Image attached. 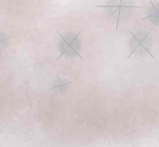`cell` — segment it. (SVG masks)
<instances>
[{"label": "cell", "mask_w": 159, "mask_h": 147, "mask_svg": "<svg viewBox=\"0 0 159 147\" xmlns=\"http://www.w3.org/2000/svg\"><path fill=\"white\" fill-rule=\"evenodd\" d=\"M120 2L118 5H96V7H101V8H114V10L113 11V12H111V13H115V12H117V20H116V30L117 31L118 30V26H119V21H120V12H121V10H123V9H126V8H141L140 7V6H126L125 4H124V0H120Z\"/></svg>", "instance_id": "obj_1"}, {"label": "cell", "mask_w": 159, "mask_h": 147, "mask_svg": "<svg viewBox=\"0 0 159 147\" xmlns=\"http://www.w3.org/2000/svg\"><path fill=\"white\" fill-rule=\"evenodd\" d=\"M81 32H81V31H80V32H79V34H77V35L75 36V38H74V40H73L72 41H70V42H68V41H67V40H66V39H65V37H64L63 36L61 35V34H60V32H57V33L58 34V35L60 36V37H61V38L62 40H63L65 42V45H67V46H66V47H65V50H64V51H62V53H61V54H60V55H59V57H57V60H58V59L60 58V57H62V55H63V54H65V50H68V49H70V50H71V51H73V52H74L75 54H77L78 56H79V58H80V59H82V56H81L80 54H79V52H78V51H76V50L75 49V48H74V46H73V43H74V41H75V40H77V39L79 38V36L80 35V34H81Z\"/></svg>", "instance_id": "obj_3"}, {"label": "cell", "mask_w": 159, "mask_h": 147, "mask_svg": "<svg viewBox=\"0 0 159 147\" xmlns=\"http://www.w3.org/2000/svg\"><path fill=\"white\" fill-rule=\"evenodd\" d=\"M127 30H128V31H129V32H130V34H131V35H132V36H133V37H134V39H135V40H136V41H137V42H138V45H137V46H136V47H135V48H134V50H133V51H132V52H131V53H130V55H128V57H127V59H129V58H130V56H131V55H132V54H134V51H135V50H137V49H138V48H139L140 51H141V49H142V48H144V50H146V51H147V52H148V54H150V55H151V56H152V57H153V58H155V57H154V56H153V55H152V54H151V52H150V51H149V50H148V49H147V47H146V46H144V40H145V39H146V37H148V35H149V33H150V32H151V31H152V29H151V30H150V31H149V32H148V33H147V35H146V36H145V37H144V38H143V39H140V38H138V37H137V36H136V35H134V33H133V32H131V31H130V29H127Z\"/></svg>", "instance_id": "obj_2"}, {"label": "cell", "mask_w": 159, "mask_h": 147, "mask_svg": "<svg viewBox=\"0 0 159 147\" xmlns=\"http://www.w3.org/2000/svg\"><path fill=\"white\" fill-rule=\"evenodd\" d=\"M57 82H58V84H57V85H56V86L53 87V88H51V89H50V90L54 89V88H59V89H60L61 93V94H62V89H64V88H65V86H66L67 84H68L71 83V82H66V83H64V84H63L61 81L60 77H59L58 74H57Z\"/></svg>", "instance_id": "obj_4"}]
</instances>
